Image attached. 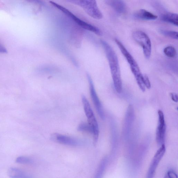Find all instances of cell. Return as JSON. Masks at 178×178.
Here are the masks:
<instances>
[{"label":"cell","mask_w":178,"mask_h":178,"mask_svg":"<svg viewBox=\"0 0 178 178\" xmlns=\"http://www.w3.org/2000/svg\"><path fill=\"white\" fill-rule=\"evenodd\" d=\"M101 42L108 61L114 88L116 92L120 93L122 90V82L117 55L106 42L101 41Z\"/></svg>","instance_id":"1"},{"label":"cell","mask_w":178,"mask_h":178,"mask_svg":"<svg viewBox=\"0 0 178 178\" xmlns=\"http://www.w3.org/2000/svg\"><path fill=\"white\" fill-rule=\"evenodd\" d=\"M82 99L84 111L88 119V123L92 127L93 129V143L95 145L98 141L99 136V131L98 123L87 99L85 95H82Z\"/></svg>","instance_id":"2"},{"label":"cell","mask_w":178,"mask_h":178,"mask_svg":"<svg viewBox=\"0 0 178 178\" xmlns=\"http://www.w3.org/2000/svg\"><path fill=\"white\" fill-rule=\"evenodd\" d=\"M50 2L53 6L58 8V9L60 10L61 12L66 15V16L72 19L74 22H75L76 23H77L79 26L82 27V28L92 32L94 33L97 35L99 36L102 35V32L98 27L85 22L83 20L77 18V16H75L71 12L67 9L66 8L63 7V6L59 5L58 4L56 3L53 1H50Z\"/></svg>","instance_id":"3"},{"label":"cell","mask_w":178,"mask_h":178,"mask_svg":"<svg viewBox=\"0 0 178 178\" xmlns=\"http://www.w3.org/2000/svg\"><path fill=\"white\" fill-rule=\"evenodd\" d=\"M71 1L82 8L85 12L91 17L97 20L102 18V14L99 10L96 1L84 0Z\"/></svg>","instance_id":"4"},{"label":"cell","mask_w":178,"mask_h":178,"mask_svg":"<svg viewBox=\"0 0 178 178\" xmlns=\"http://www.w3.org/2000/svg\"><path fill=\"white\" fill-rule=\"evenodd\" d=\"M132 37L135 41L142 47L145 58L149 59L151 55L152 46L151 41L148 35L142 31L138 30L133 32Z\"/></svg>","instance_id":"5"},{"label":"cell","mask_w":178,"mask_h":178,"mask_svg":"<svg viewBox=\"0 0 178 178\" xmlns=\"http://www.w3.org/2000/svg\"><path fill=\"white\" fill-rule=\"evenodd\" d=\"M166 151L165 144L161 145L159 149L154 154L150 163L146 178H154L156 169L165 155Z\"/></svg>","instance_id":"6"},{"label":"cell","mask_w":178,"mask_h":178,"mask_svg":"<svg viewBox=\"0 0 178 178\" xmlns=\"http://www.w3.org/2000/svg\"><path fill=\"white\" fill-rule=\"evenodd\" d=\"M158 124L156 131L157 143L160 146L164 144L166 136V126L164 113L161 110L158 111Z\"/></svg>","instance_id":"7"},{"label":"cell","mask_w":178,"mask_h":178,"mask_svg":"<svg viewBox=\"0 0 178 178\" xmlns=\"http://www.w3.org/2000/svg\"><path fill=\"white\" fill-rule=\"evenodd\" d=\"M87 77L90 87V90L91 98H92L93 103H94L95 108L96 109L97 113L102 119H105V114L104 112L102 105L99 99L97 93L95 91L94 84L90 76L88 75Z\"/></svg>","instance_id":"8"},{"label":"cell","mask_w":178,"mask_h":178,"mask_svg":"<svg viewBox=\"0 0 178 178\" xmlns=\"http://www.w3.org/2000/svg\"><path fill=\"white\" fill-rule=\"evenodd\" d=\"M50 138L53 141L65 145L77 146L79 144L77 139L59 133L53 134L51 135Z\"/></svg>","instance_id":"9"},{"label":"cell","mask_w":178,"mask_h":178,"mask_svg":"<svg viewBox=\"0 0 178 178\" xmlns=\"http://www.w3.org/2000/svg\"><path fill=\"white\" fill-rule=\"evenodd\" d=\"M107 3L118 13L124 14L127 10V6L124 1L120 0L108 1Z\"/></svg>","instance_id":"10"},{"label":"cell","mask_w":178,"mask_h":178,"mask_svg":"<svg viewBox=\"0 0 178 178\" xmlns=\"http://www.w3.org/2000/svg\"><path fill=\"white\" fill-rule=\"evenodd\" d=\"M115 41L119 48L120 49L122 53L124 55V56L126 59L129 64H130V66L136 64L137 62L134 59L132 55L127 50L126 48L125 47V46L121 42L117 39H115Z\"/></svg>","instance_id":"11"},{"label":"cell","mask_w":178,"mask_h":178,"mask_svg":"<svg viewBox=\"0 0 178 178\" xmlns=\"http://www.w3.org/2000/svg\"><path fill=\"white\" fill-rule=\"evenodd\" d=\"M134 17L138 19L143 20H154L157 19L158 16L145 10L141 9L139 10L134 15Z\"/></svg>","instance_id":"12"},{"label":"cell","mask_w":178,"mask_h":178,"mask_svg":"<svg viewBox=\"0 0 178 178\" xmlns=\"http://www.w3.org/2000/svg\"><path fill=\"white\" fill-rule=\"evenodd\" d=\"M8 174L11 178H30L24 171L15 167L8 169Z\"/></svg>","instance_id":"13"},{"label":"cell","mask_w":178,"mask_h":178,"mask_svg":"<svg viewBox=\"0 0 178 178\" xmlns=\"http://www.w3.org/2000/svg\"><path fill=\"white\" fill-rule=\"evenodd\" d=\"M161 20L164 22L171 23L176 26L178 25V14L176 13H168L162 15L161 16Z\"/></svg>","instance_id":"14"},{"label":"cell","mask_w":178,"mask_h":178,"mask_svg":"<svg viewBox=\"0 0 178 178\" xmlns=\"http://www.w3.org/2000/svg\"><path fill=\"white\" fill-rule=\"evenodd\" d=\"M78 130L80 132L88 133L93 135V129L88 122H83L80 124L78 126Z\"/></svg>","instance_id":"15"},{"label":"cell","mask_w":178,"mask_h":178,"mask_svg":"<svg viewBox=\"0 0 178 178\" xmlns=\"http://www.w3.org/2000/svg\"><path fill=\"white\" fill-rule=\"evenodd\" d=\"M164 53L169 58H174L177 54L175 49L173 46H169L165 48L164 50Z\"/></svg>","instance_id":"16"},{"label":"cell","mask_w":178,"mask_h":178,"mask_svg":"<svg viewBox=\"0 0 178 178\" xmlns=\"http://www.w3.org/2000/svg\"><path fill=\"white\" fill-rule=\"evenodd\" d=\"M163 35L171 39H178V35L177 32L172 31L162 30L161 31Z\"/></svg>","instance_id":"17"},{"label":"cell","mask_w":178,"mask_h":178,"mask_svg":"<svg viewBox=\"0 0 178 178\" xmlns=\"http://www.w3.org/2000/svg\"><path fill=\"white\" fill-rule=\"evenodd\" d=\"M16 163L20 164H28L32 162V160L28 157L22 156L18 157L16 159Z\"/></svg>","instance_id":"18"},{"label":"cell","mask_w":178,"mask_h":178,"mask_svg":"<svg viewBox=\"0 0 178 178\" xmlns=\"http://www.w3.org/2000/svg\"><path fill=\"white\" fill-rule=\"evenodd\" d=\"M143 76L145 88L148 89H150L151 88V85L149 78L147 75H144Z\"/></svg>","instance_id":"19"},{"label":"cell","mask_w":178,"mask_h":178,"mask_svg":"<svg viewBox=\"0 0 178 178\" xmlns=\"http://www.w3.org/2000/svg\"><path fill=\"white\" fill-rule=\"evenodd\" d=\"M171 97L172 100L175 102H178V96L177 94L175 93H171Z\"/></svg>","instance_id":"20"},{"label":"cell","mask_w":178,"mask_h":178,"mask_svg":"<svg viewBox=\"0 0 178 178\" xmlns=\"http://www.w3.org/2000/svg\"><path fill=\"white\" fill-rule=\"evenodd\" d=\"M168 178H177V175L176 174L172 172V171H169L168 173Z\"/></svg>","instance_id":"21"},{"label":"cell","mask_w":178,"mask_h":178,"mask_svg":"<svg viewBox=\"0 0 178 178\" xmlns=\"http://www.w3.org/2000/svg\"><path fill=\"white\" fill-rule=\"evenodd\" d=\"M7 52V50L6 48L4 47L2 44H0V53H6Z\"/></svg>","instance_id":"22"}]
</instances>
